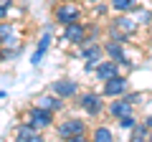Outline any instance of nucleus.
<instances>
[{
	"instance_id": "nucleus-1",
	"label": "nucleus",
	"mask_w": 152,
	"mask_h": 142,
	"mask_svg": "<svg viewBox=\"0 0 152 142\" xmlns=\"http://www.w3.org/2000/svg\"><path fill=\"white\" fill-rule=\"evenodd\" d=\"M56 20L64 23V26H69V23H76L79 18H81V8L76 5V0H64L58 8L53 10Z\"/></svg>"
},
{
	"instance_id": "nucleus-2",
	"label": "nucleus",
	"mask_w": 152,
	"mask_h": 142,
	"mask_svg": "<svg viewBox=\"0 0 152 142\" xmlns=\"http://www.w3.org/2000/svg\"><path fill=\"white\" fill-rule=\"evenodd\" d=\"M81 135H86V124H84L81 119H74V117H71V119H64L58 124V137L61 140H71L74 142L76 137H81Z\"/></svg>"
},
{
	"instance_id": "nucleus-3",
	"label": "nucleus",
	"mask_w": 152,
	"mask_h": 142,
	"mask_svg": "<svg viewBox=\"0 0 152 142\" xmlns=\"http://www.w3.org/2000/svg\"><path fill=\"white\" fill-rule=\"evenodd\" d=\"M51 114H53L51 109H43V107L36 104V107L28 112V122H33L38 130H46V127H51Z\"/></svg>"
},
{
	"instance_id": "nucleus-4",
	"label": "nucleus",
	"mask_w": 152,
	"mask_h": 142,
	"mask_svg": "<svg viewBox=\"0 0 152 142\" xmlns=\"http://www.w3.org/2000/svg\"><path fill=\"white\" fill-rule=\"evenodd\" d=\"M127 86H129V81L117 74V76H112V79L104 81V94H107V97H119V94L127 91Z\"/></svg>"
},
{
	"instance_id": "nucleus-5",
	"label": "nucleus",
	"mask_w": 152,
	"mask_h": 142,
	"mask_svg": "<svg viewBox=\"0 0 152 142\" xmlns=\"http://www.w3.org/2000/svg\"><path fill=\"white\" fill-rule=\"evenodd\" d=\"M51 38H53V28H48V26H46L43 36H41V41H38V48H36V53L31 56V64H33V66H38V64H41L43 53L48 51V46H51Z\"/></svg>"
},
{
	"instance_id": "nucleus-6",
	"label": "nucleus",
	"mask_w": 152,
	"mask_h": 142,
	"mask_svg": "<svg viewBox=\"0 0 152 142\" xmlns=\"http://www.w3.org/2000/svg\"><path fill=\"white\" fill-rule=\"evenodd\" d=\"M51 91H53V94H58V97H64V99H71V97H76L79 86H76V84L71 81V79H58V81H53Z\"/></svg>"
},
{
	"instance_id": "nucleus-7",
	"label": "nucleus",
	"mask_w": 152,
	"mask_h": 142,
	"mask_svg": "<svg viewBox=\"0 0 152 142\" xmlns=\"http://www.w3.org/2000/svg\"><path fill=\"white\" fill-rule=\"evenodd\" d=\"M109 112H112L117 119H122V117H129L134 114V102H129V99H117V102H112V107H109Z\"/></svg>"
},
{
	"instance_id": "nucleus-8",
	"label": "nucleus",
	"mask_w": 152,
	"mask_h": 142,
	"mask_svg": "<svg viewBox=\"0 0 152 142\" xmlns=\"http://www.w3.org/2000/svg\"><path fill=\"white\" fill-rule=\"evenodd\" d=\"M15 137L20 142H41V135H38V127L33 124V122H26V124H20L15 130Z\"/></svg>"
},
{
	"instance_id": "nucleus-9",
	"label": "nucleus",
	"mask_w": 152,
	"mask_h": 142,
	"mask_svg": "<svg viewBox=\"0 0 152 142\" xmlns=\"http://www.w3.org/2000/svg\"><path fill=\"white\" fill-rule=\"evenodd\" d=\"M122 43L124 41H117V38H112V41H107V46H104V51H107V56L109 59H114V61H119V64H129L127 61V56H124V48H122Z\"/></svg>"
},
{
	"instance_id": "nucleus-10",
	"label": "nucleus",
	"mask_w": 152,
	"mask_h": 142,
	"mask_svg": "<svg viewBox=\"0 0 152 142\" xmlns=\"http://www.w3.org/2000/svg\"><path fill=\"white\" fill-rule=\"evenodd\" d=\"M79 104H81L89 114H99V112L104 109V102H102V97H99V94H84V97L79 99Z\"/></svg>"
},
{
	"instance_id": "nucleus-11",
	"label": "nucleus",
	"mask_w": 152,
	"mask_h": 142,
	"mask_svg": "<svg viewBox=\"0 0 152 142\" xmlns=\"http://www.w3.org/2000/svg\"><path fill=\"white\" fill-rule=\"evenodd\" d=\"M64 38L69 41V43H84V38H86V31H84V26H81L79 20H76V23H69V26H66Z\"/></svg>"
},
{
	"instance_id": "nucleus-12",
	"label": "nucleus",
	"mask_w": 152,
	"mask_h": 142,
	"mask_svg": "<svg viewBox=\"0 0 152 142\" xmlns=\"http://www.w3.org/2000/svg\"><path fill=\"white\" fill-rule=\"evenodd\" d=\"M84 59H86V64H84V71H91L96 69L99 64H102V48L99 46H84Z\"/></svg>"
},
{
	"instance_id": "nucleus-13",
	"label": "nucleus",
	"mask_w": 152,
	"mask_h": 142,
	"mask_svg": "<svg viewBox=\"0 0 152 142\" xmlns=\"http://www.w3.org/2000/svg\"><path fill=\"white\" fill-rule=\"evenodd\" d=\"M117 64H119V61H114V59H107V61H102V64L96 66V76L102 79V81H107V79L117 76Z\"/></svg>"
},
{
	"instance_id": "nucleus-14",
	"label": "nucleus",
	"mask_w": 152,
	"mask_h": 142,
	"mask_svg": "<svg viewBox=\"0 0 152 142\" xmlns=\"http://www.w3.org/2000/svg\"><path fill=\"white\" fill-rule=\"evenodd\" d=\"M61 99H64V97H58V94H53V97H51V94H46V97H41L36 104H38V107H43V109L58 112L61 107H64V102H61Z\"/></svg>"
},
{
	"instance_id": "nucleus-15",
	"label": "nucleus",
	"mask_w": 152,
	"mask_h": 142,
	"mask_svg": "<svg viewBox=\"0 0 152 142\" xmlns=\"http://www.w3.org/2000/svg\"><path fill=\"white\" fill-rule=\"evenodd\" d=\"M114 28H119L122 33L132 36V33L137 31V23L132 20V18H127V15H119V18H114Z\"/></svg>"
},
{
	"instance_id": "nucleus-16",
	"label": "nucleus",
	"mask_w": 152,
	"mask_h": 142,
	"mask_svg": "<svg viewBox=\"0 0 152 142\" xmlns=\"http://www.w3.org/2000/svg\"><path fill=\"white\" fill-rule=\"evenodd\" d=\"M91 140H96V142H112L114 135H112L109 127H96V130L91 132Z\"/></svg>"
},
{
	"instance_id": "nucleus-17",
	"label": "nucleus",
	"mask_w": 152,
	"mask_h": 142,
	"mask_svg": "<svg viewBox=\"0 0 152 142\" xmlns=\"http://www.w3.org/2000/svg\"><path fill=\"white\" fill-rule=\"evenodd\" d=\"M134 5H137V0H112V8L117 13H129L134 10Z\"/></svg>"
},
{
	"instance_id": "nucleus-18",
	"label": "nucleus",
	"mask_w": 152,
	"mask_h": 142,
	"mask_svg": "<svg viewBox=\"0 0 152 142\" xmlns=\"http://www.w3.org/2000/svg\"><path fill=\"white\" fill-rule=\"evenodd\" d=\"M0 33H3V46H15V33H13V28L8 26V23H3L0 26Z\"/></svg>"
},
{
	"instance_id": "nucleus-19",
	"label": "nucleus",
	"mask_w": 152,
	"mask_h": 142,
	"mask_svg": "<svg viewBox=\"0 0 152 142\" xmlns=\"http://www.w3.org/2000/svg\"><path fill=\"white\" fill-rule=\"evenodd\" d=\"M147 132H150V127H147V122H145V124H140V127H134V130H132V137H134V140H145Z\"/></svg>"
},
{
	"instance_id": "nucleus-20",
	"label": "nucleus",
	"mask_w": 152,
	"mask_h": 142,
	"mask_svg": "<svg viewBox=\"0 0 152 142\" xmlns=\"http://www.w3.org/2000/svg\"><path fill=\"white\" fill-rule=\"evenodd\" d=\"M119 124L124 127V130H134V127H137V119H134V114H129V117H122Z\"/></svg>"
},
{
	"instance_id": "nucleus-21",
	"label": "nucleus",
	"mask_w": 152,
	"mask_h": 142,
	"mask_svg": "<svg viewBox=\"0 0 152 142\" xmlns=\"http://www.w3.org/2000/svg\"><path fill=\"white\" fill-rule=\"evenodd\" d=\"M8 5H10V0H3V5H0V15L3 18L8 15Z\"/></svg>"
},
{
	"instance_id": "nucleus-22",
	"label": "nucleus",
	"mask_w": 152,
	"mask_h": 142,
	"mask_svg": "<svg viewBox=\"0 0 152 142\" xmlns=\"http://www.w3.org/2000/svg\"><path fill=\"white\" fill-rule=\"evenodd\" d=\"M140 20H142V23L150 20V10H140Z\"/></svg>"
},
{
	"instance_id": "nucleus-23",
	"label": "nucleus",
	"mask_w": 152,
	"mask_h": 142,
	"mask_svg": "<svg viewBox=\"0 0 152 142\" xmlns=\"http://www.w3.org/2000/svg\"><path fill=\"white\" fill-rule=\"evenodd\" d=\"M145 122H147V127H150V130H152V114H150V117H147V119H145Z\"/></svg>"
},
{
	"instance_id": "nucleus-24",
	"label": "nucleus",
	"mask_w": 152,
	"mask_h": 142,
	"mask_svg": "<svg viewBox=\"0 0 152 142\" xmlns=\"http://www.w3.org/2000/svg\"><path fill=\"white\" fill-rule=\"evenodd\" d=\"M86 3H99V0H86Z\"/></svg>"
},
{
	"instance_id": "nucleus-25",
	"label": "nucleus",
	"mask_w": 152,
	"mask_h": 142,
	"mask_svg": "<svg viewBox=\"0 0 152 142\" xmlns=\"http://www.w3.org/2000/svg\"><path fill=\"white\" fill-rule=\"evenodd\" d=\"M150 140H152V130H150Z\"/></svg>"
}]
</instances>
